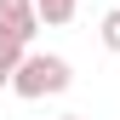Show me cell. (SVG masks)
Masks as SVG:
<instances>
[{
  "instance_id": "3957f363",
  "label": "cell",
  "mask_w": 120,
  "mask_h": 120,
  "mask_svg": "<svg viewBox=\"0 0 120 120\" xmlns=\"http://www.w3.org/2000/svg\"><path fill=\"white\" fill-rule=\"evenodd\" d=\"M34 0H0V29H34Z\"/></svg>"
},
{
  "instance_id": "8992f818",
  "label": "cell",
  "mask_w": 120,
  "mask_h": 120,
  "mask_svg": "<svg viewBox=\"0 0 120 120\" xmlns=\"http://www.w3.org/2000/svg\"><path fill=\"white\" fill-rule=\"evenodd\" d=\"M0 86H11V74H6V69H0Z\"/></svg>"
},
{
  "instance_id": "6da1fadb",
  "label": "cell",
  "mask_w": 120,
  "mask_h": 120,
  "mask_svg": "<svg viewBox=\"0 0 120 120\" xmlns=\"http://www.w3.org/2000/svg\"><path fill=\"white\" fill-rule=\"evenodd\" d=\"M63 86H69V63L52 57V52L23 57L17 74H11V92H17V97H52V92H63Z\"/></svg>"
},
{
  "instance_id": "277c9868",
  "label": "cell",
  "mask_w": 120,
  "mask_h": 120,
  "mask_svg": "<svg viewBox=\"0 0 120 120\" xmlns=\"http://www.w3.org/2000/svg\"><path fill=\"white\" fill-rule=\"evenodd\" d=\"M74 6H80V0H34V17H46V23H69Z\"/></svg>"
},
{
  "instance_id": "5b68a950",
  "label": "cell",
  "mask_w": 120,
  "mask_h": 120,
  "mask_svg": "<svg viewBox=\"0 0 120 120\" xmlns=\"http://www.w3.org/2000/svg\"><path fill=\"white\" fill-rule=\"evenodd\" d=\"M103 46H109V52H120V6L103 17Z\"/></svg>"
},
{
  "instance_id": "7a4b0ae2",
  "label": "cell",
  "mask_w": 120,
  "mask_h": 120,
  "mask_svg": "<svg viewBox=\"0 0 120 120\" xmlns=\"http://www.w3.org/2000/svg\"><path fill=\"white\" fill-rule=\"evenodd\" d=\"M29 40H34V29H0V69H6V74H17V63H23V46H29Z\"/></svg>"
},
{
  "instance_id": "52a82bcc",
  "label": "cell",
  "mask_w": 120,
  "mask_h": 120,
  "mask_svg": "<svg viewBox=\"0 0 120 120\" xmlns=\"http://www.w3.org/2000/svg\"><path fill=\"white\" fill-rule=\"evenodd\" d=\"M63 120H80V114H63Z\"/></svg>"
}]
</instances>
